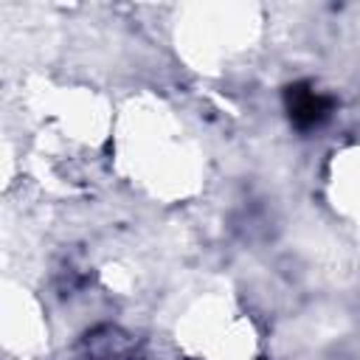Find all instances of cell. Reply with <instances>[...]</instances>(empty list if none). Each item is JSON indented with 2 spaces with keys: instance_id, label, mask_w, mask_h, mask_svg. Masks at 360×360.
<instances>
[{
  "instance_id": "6da1fadb",
  "label": "cell",
  "mask_w": 360,
  "mask_h": 360,
  "mask_svg": "<svg viewBox=\"0 0 360 360\" xmlns=\"http://www.w3.org/2000/svg\"><path fill=\"white\" fill-rule=\"evenodd\" d=\"M284 107H287L292 127L315 129L329 118V112L335 110V101L329 96L312 90L309 82H295V84L284 87Z\"/></svg>"
}]
</instances>
